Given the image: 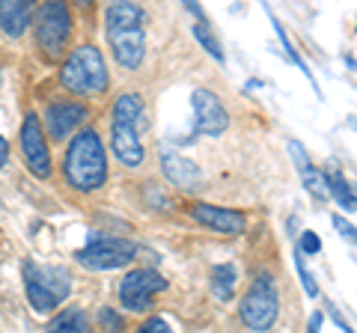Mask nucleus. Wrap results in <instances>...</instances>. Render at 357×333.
I'll return each instance as SVG.
<instances>
[{
    "instance_id": "obj_1",
    "label": "nucleus",
    "mask_w": 357,
    "mask_h": 333,
    "mask_svg": "<svg viewBox=\"0 0 357 333\" xmlns=\"http://www.w3.org/2000/svg\"><path fill=\"white\" fill-rule=\"evenodd\" d=\"M63 176L75 191H96L107 182V155L98 131L84 128L81 134H75L66 152Z\"/></svg>"
},
{
    "instance_id": "obj_2",
    "label": "nucleus",
    "mask_w": 357,
    "mask_h": 333,
    "mask_svg": "<svg viewBox=\"0 0 357 333\" xmlns=\"http://www.w3.org/2000/svg\"><path fill=\"white\" fill-rule=\"evenodd\" d=\"M60 84L75 95H98L107 90V65L102 51L93 45H81L69 54L60 69Z\"/></svg>"
},
{
    "instance_id": "obj_3",
    "label": "nucleus",
    "mask_w": 357,
    "mask_h": 333,
    "mask_svg": "<svg viewBox=\"0 0 357 333\" xmlns=\"http://www.w3.org/2000/svg\"><path fill=\"white\" fill-rule=\"evenodd\" d=\"M24 288L27 301L36 313H54L72 288V277L63 268H48V265H27L24 268Z\"/></svg>"
},
{
    "instance_id": "obj_4",
    "label": "nucleus",
    "mask_w": 357,
    "mask_h": 333,
    "mask_svg": "<svg viewBox=\"0 0 357 333\" xmlns=\"http://www.w3.org/2000/svg\"><path fill=\"white\" fill-rule=\"evenodd\" d=\"M241 321L256 333H265L274 327L277 316H280V295H277V286L268 274H259L250 286V292L244 295L241 301Z\"/></svg>"
},
{
    "instance_id": "obj_5",
    "label": "nucleus",
    "mask_w": 357,
    "mask_h": 333,
    "mask_svg": "<svg viewBox=\"0 0 357 333\" xmlns=\"http://www.w3.org/2000/svg\"><path fill=\"white\" fill-rule=\"evenodd\" d=\"M137 244L126 238H93L84 250H77V262L93 271H114L131 265Z\"/></svg>"
},
{
    "instance_id": "obj_6",
    "label": "nucleus",
    "mask_w": 357,
    "mask_h": 333,
    "mask_svg": "<svg viewBox=\"0 0 357 333\" xmlns=\"http://www.w3.org/2000/svg\"><path fill=\"white\" fill-rule=\"evenodd\" d=\"M72 33V15H69V6L66 3H57V0H51V3H45L36 15V42L39 48L48 54V57H57L60 48L66 45V39H69Z\"/></svg>"
},
{
    "instance_id": "obj_7",
    "label": "nucleus",
    "mask_w": 357,
    "mask_h": 333,
    "mask_svg": "<svg viewBox=\"0 0 357 333\" xmlns=\"http://www.w3.org/2000/svg\"><path fill=\"white\" fill-rule=\"evenodd\" d=\"M164 288H167V280H164L158 271L137 268V271H131V274L122 277V283H119V301H122V307H126L128 313H146L152 295L155 292H164Z\"/></svg>"
},
{
    "instance_id": "obj_8",
    "label": "nucleus",
    "mask_w": 357,
    "mask_h": 333,
    "mask_svg": "<svg viewBox=\"0 0 357 333\" xmlns=\"http://www.w3.org/2000/svg\"><path fill=\"white\" fill-rule=\"evenodd\" d=\"M21 155L27 161V170L39 179L51 176V155L45 146V134H42V119L36 114H30L21 125Z\"/></svg>"
},
{
    "instance_id": "obj_9",
    "label": "nucleus",
    "mask_w": 357,
    "mask_h": 333,
    "mask_svg": "<svg viewBox=\"0 0 357 333\" xmlns=\"http://www.w3.org/2000/svg\"><path fill=\"white\" fill-rule=\"evenodd\" d=\"M191 104H194V116H197V131L211 134V137H218V134L227 131L229 114H227V107L220 104V98L211 90H194Z\"/></svg>"
},
{
    "instance_id": "obj_10",
    "label": "nucleus",
    "mask_w": 357,
    "mask_h": 333,
    "mask_svg": "<svg viewBox=\"0 0 357 333\" xmlns=\"http://www.w3.org/2000/svg\"><path fill=\"white\" fill-rule=\"evenodd\" d=\"M107 42L114 48V57L122 69H137L143 63V51H146V36L140 27L128 30H107Z\"/></svg>"
},
{
    "instance_id": "obj_11",
    "label": "nucleus",
    "mask_w": 357,
    "mask_h": 333,
    "mask_svg": "<svg viewBox=\"0 0 357 333\" xmlns=\"http://www.w3.org/2000/svg\"><path fill=\"white\" fill-rule=\"evenodd\" d=\"M86 119V107L77 102H54L45 110V128L54 140H66L72 131L81 128V122Z\"/></svg>"
},
{
    "instance_id": "obj_12",
    "label": "nucleus",
    "mask_w": 357,
    "mask_h": 333,
    "mask_svg": "<svg viewBox=\"0 0 357 333\" xmlns=\"http://www.w3.org/2000/svg\"><path fill=\"white\" fill-rule=\"evenodd\" d=\"M191 217L203 226L227 232V235H238V232H244V226H248V217L236 212V208H220V206H208V203H197L191 208Z\"/></svg>"
},
{
    "instance_id": "obj_13",
    "label": "nucleus",
    "mask_w": 357,
    "mask_h": 333,
    "mask_svg": "<svg viewBox=\"0 0 357 333\" xmlns=\"http://www.w3.org/2000/svg\"><path fill=\"white\" fill-rule=\"evenodd\" d=\"M110 146H114L116 158L126 166L143 164L140 134H137V125H131V122H114V128H110Z\"/></svg>"
},
{
    "instance_id": "obj_14",
    "label": "nucleus",
    "mask_w": 357,
    "mask_h": 333,
    "mask_svg": "<svg viewBox=\"0 0 357 333\" xmlns=\"http://www.w3.org/2000/svg\"><path fill=\"white\" fill-rule=\"evenodd\" d=\"M161 166H164V176L176 187H194V185H199V179H203V170H199L194 161H188L170 149L161 152Z\"/></svg>"
},
{
    "instance_id": "obj_15",
    "label": "nucleus",
    "mask_w": 357,
    "mask_h": 333,
    "mask_svg": "<svg viewBox=\"0 0 357 333\" xmlns=\"http://www.w3.org/2000/svg\"><path fill=\"white\" fill-rule=\"evenodd\" d=\"M30 27V3L24 0H0V30L6 36H21Z\"/></svg>"
},
{
    "instance_id": "obj_16",
    "label": "nucleus",
    "mask_w": 357,
    "mask_h": 333,
    "mask_svg": "<svg viewBox=\"0 0 357 333\" xmlns=\"http://www.w3.org/2000/svg\"><path fill=\"white\" fill-rule=\"evenodd\" d=\"M140 21H143V9L137 3H110L105 9V24H107V30L140 27Z\"/></svg>"
},
{
    "instance_id": "obj_17",
    "label": "nucleus",
    "mask_w": 357,
    "mask_h": 333,
    "mask_svg": "<svg viewBox=\"0 0 357 333\" xmlns=\"http://www.w3.org/2000/svg\"><path fill=\"white\" fill-rule=\"evenodd\" d=\"M236 265H215L211 268V295L218 297V301H229L232 295H236Z\"/></svg>"
},
{
    "instance_id": "obj_18",
    "label": "nucleus",
    "mask_w": 357,
    "mask_h": 333,
    "mask_svg": "<svg viewBox=\"0 0 357 333\" xmlns=\"http://www.w3.org/2000/svg\"><path fill=\"white\" fill-rule=\"evenodd\" d=\"M45 333H89V318H86L84 309L72 307V309H66V313H60L57 318H54Z\"/></svg>"
},
{
    "instance_id": "obj_19",
    "label": "nucleus",
    "mask_w": 357,
    "mask_h": 333,
    "mask_svg": "<svg viewBox=\"0 0 357 333\" xmlns=\"http://www.w3.org/2000/svg\"><path fill=\"white\" fill-rule=\"evenodd\" d=\"M194 36H197V42L203 45V51H208V57L211 60H218V63H223V48H220V39L215 36V30H211V24L206 21V15L197 21L194 24Z\"/></svg>"
},
{
    "instance_id": "obj_20",
    "label": "nucleus",
    "mask_w": 357,
    "mask_h": 333,
    "mask_svg": "<svg viewBox=\"0 0 357 333\" xmlns=\"http://www.w3.org/2000/svg\"><path fill=\"white\" fill-rule=\"evenodd\" d=\"M328 191H331V196L345 208V212H354V208H357L354 196H351V185L345 182L337 170H331V173H328Z\"/></svg>"
},
{
    "instance_id": "obj_21",
    "label": "nucleus",
    "mask_w": 357,
    "mask_h": 333,
    "mask_svg": "<svg viewBox=\"0 0 357 333\" xmlns=\"http://www.w3.org/2000/svg\"><path fill=\"white\" fill-rule=\"evenodd\" d=\"M295 268H298L301 283H304V292H307L310 297H316V295H319V283H316V277L310 274L307 262H304V253H301V250H295Z\"/></svg>"
},
{
    "instance_id": "obj_22",
    "label": "nucleus",
    "mask_w": 357,
    "mask_h": 333,
    "mask_svg": "<svg viewBox=\"0 0 357 333\" xmlns=\"http://www.w3.org/2000/svg\"><path fill=\"white\" fill-rule=\"evenodd\" d=\"M98 325H102L107 333H122V330H126V321H122L116 309H110V307L98 309Z\"/></svg>"
},
{
    "instance_id": "obj_23",
    "label": "nucleus",
    "mask_w": 357,
    "mask_h": 333,
    "mask_svg": "<svg viewBox=\"0 0 357 333\" xmlns=\"http://www.w3.org/2000/svg\"><path fill=\"white\" fill-rule=\"evenodd\" d=\"M333 229H337L342 238H349L351 244H357V226L351 224L349 217H342V215H333Z\"/></svg>"
},
{
    "instance_id": "obj_24",
    "label": "nucleus",
    "mask_w": 357,
    "mask_h": 333,
    "mask_svg": "<svg viewBox=\"0 0 357 333\" xmlns=\"http://www.w3.org/2000/svg\"><path fill=\"white\" fill-rule=\"evenodd\" d=\"M298 250H301V253H310V256H312V253H319V250H321V241H319V235H316V232H312V229L301 232Z\"/></svg>"
},
{
    "instance_id": "obj_25",
    "label": "nucleus",
    "mask_w": 357,
    "mask_h": 333,
    "mask_svg": "<svg viewBox=\"0 0 357 333\" xmlns=\"http://www.w3.org/2000/svg\"><path fill=\"white\" fill-rule=\"evenodd\" d=\"M137 333H176V330H173L170 325H167L164 318H149L146 325H143Z\"/></svg>"
},
{
    "instance_id": "obj_26",
    "label": "nucleus",
    "mask_w": 357,
    "mask_h": 333,
    "mask_svg": "<svg viewBox=\"0 0 357 333\" xmlns=\"http://www.w3.org/2000/svg\"><path fill=\"white\" fill-rule=\"evenodd\" d=\"M321 321H325V313H312V318H310V325H307V333H319V327H321Z\"/></svg>"
},
{
    "instance_id": "obj_27",
    "label": "nucleus",
    "mask_w": 357,
    "mask_h": 333,
    "mask_svg": "<svg viewBox=\"0 0 357 333\" xmlns=\"http://www.w3.org/2000/svg\"><path fill=\"white\" fill-rule=\"evenodd\" d=\"M6 158H9V146H6V140L0 137V166H6Z\"/></svg>"
}]
</instances>
